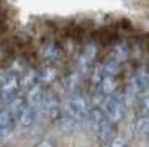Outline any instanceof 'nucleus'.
<instances>
[{"mask_svg":"<svg viewBox=\"0 0 149 147\" xmlns=\"http://www.w3.org/2000/svg\"><path fill=\"white\" fill-rule=\"evenodd\" d=\"M90 108H91V106H90L88 97L82 92V89H78V91L69 94V100H67L66 108H63V110L67 112L74 120L78 122V125L86 126Z\"/></svg>","mask_w":149,"mask_h":147,"instance_id":"f257e3e1","label":"nucleus"},{"mask_svg":"<svg viewBox=\"0 0 149 147\" xmlns=\"http://www.w3.org/2000/svg\"><path fill=\"white\" fill-rule=\"evenodd\" d=\"M127 101H125V95L124 91H116L115 94H112L110 97H107L103 106L100 107L104 115L107 116V119L112 124H119L125 116V108H127Z\"/></svg>","mask_w":149,"mask_h":147,"instance_id":"f03ea898","label":"nucleus"},{"mask_svg":"<svg viewBox=\"0 0 149 147\" xmlns=\"http://www.w3.org/2000/svg\"><path fill=\"white\" fill-rule=\"evenodd\" d=\"M97 55H98V45L95 42H90L82 48L76 59V66H74V70L81 75V77H86L90 75L93 66L95 64Z\"/></svg>","mask_w":149,"mask_h":147,"instance_id":"7ed1b4c3","label":"nucleus"},{"mask_svg":"<svg viewBox=\"0 0 149 147\" xmlns=\"http://www.w3.org/2000/svg\"><path fill=\"white\" fill-rule=\"evenodd\" d=\"M26 103L27 106H30L34 112L37 113V116H45V100H46V88L43 85H40L39 82L31 85L30 88H27V94H26Z\"/></svg>","mask_w":149,"mask_h":147,"instance_id":"20e7f679","label":"nucleus"},{"mask_svg":"<svg viewBox=\"0 0 149 147\" xmlns=\"http://www.w3.org/2000/svg\"><path fill=\"white\" fill-rule=\"evenodd\" d=\"M21 85H19V77L15 73L8 71L6 77L0 83V100L3 103H10L14 98L19 95Z\"/></svg>","mask_w":149,"mask_h":147,"instance_id":"39448f33","label":"nucleus"},{"mask_svg":"<svg viewBox=\"0 0 149 147\" xmlns=\"http://www.w3.org/2000/svg\"><path fill=\"white\" fill-rule=\"evenodd\" d=\"M61 108H63V106H61L60 100L55 92L46 89V100H45V116L49 119V120H57L60 113H61Z\"/></svg>","mask_w":149,"mask_h":147,"instance_id":"423d86ee","label":"nucleus"},{"mask_svg":"<svg viewBox=\"0 0 149 147\" xmlns=\"http://www.w3.org/2000/svg\"><path fill=\"white\" fill-rule=\"evenodd\" d=\"M37 119H39L37 113L34 112L30 106H27V103L21 107V110L15 116V120L18 122L22 128H33L37 124Z\"/></svg>","mask_w":149,"mask_h":147,"instance_id":"0eeeda50","label":"nucleus"},{"mask_svg":"<svg viewBox=\"0 0 149 147\" xmlns=\"http://www.w3.org/2000/svg\"><path fill=\"white\" fill-rule=\"evenodd\" d=\"M17 126V120L9 110H0V140L8 138Z\"/></svg>","mask_w":149,"mask_h":147,"instance_id":"6e6552de","label":"nucleus"},{"mask_svg":"<svg viewBox=\"0 0 149 147\" xmlns=\"http://www.w3.org/2000/svg\"><path fill=\"white\" fill-rule=\"evenodd\" d=\"M113 137H115V124H112L106 116L102 122L100 128H98L97 134H95V138L98 140V143L102 146H107Z\"/></svg>","mask_w":149,"mask_h":147,"instance_id":"1a4fd4ad","label":"nucleus"},{"mask_svg":"<svg viewBox=\"0 0 149 147\" xmlns=\"http://www.w3.org/2000/svg\"><path fill=\"white\" fill-rule=\"evenodd\" d=\"M39 52H40L42 58L49 61V63H55V61H58L61 58V54H63V52H61L60 45L55 43V42H46V43H43L40 46V49H39Z\"/></svg>","mask_w":149,"mask_h":147,"instance_id":"9d476101","label":"nucleus"},{"mask_svg":"<svg viewBox=\"0 0 149 147\" xmlns=\"http://www.w3.org/2000/svg\"><path fill=\"white\" fill-rule=\"evenodd\" d=\"M57 124H58V128L61 129V132L63 134H73L74 131H76V128H78V122L74 120L67 112H64L63 108H61V113H60V116H58V119L55 120Z\"/></svg>","mask_w":149,"mask_h":147,"instance_id":"9b49d317","label":"nucleus"},{"mask_svg":"<svg viewBox=\"0 0 149 147\" xmlns=\"http://www.w3.org/2000/svg\"><path fill=\"white\" fill-rule=\"evenodd\" d=\"M81 79H82L81 75L74 68L72 71H69L67 75L63 77V88H64V91L67 94H72L74 91L81 89Z\"/></svg>","mask_w":149,"mask_h":147,"instance_id":"f8f14e48","label":"nucleus"},{"mask_svg":"<svg viewBox=\"0 0 149 147\" xmlns=\"http://www.w3.org/2000/svg\"><path fill=\"white\" fill-rule=\"evenodd\" d=\"M58 77V70L52 66H45L40 70H37V82L43 86H48Z\"/></svg>","mask_w":149,"mask_h":147,"instance_id":"ddd939ff","label":"nucleus"},{"mask_svg":"<svg viewBox=\"0 0 149 147\" xmlns=\"http://www.w3.org/2000/svg\"><path fill=\"white\" fill-rule=\"evenodd\" d=\"M128 55H130L128 45L119 42V43H115L113 46H112V49H110V52H109L107 57L112 58V59H115V61H118V63H121V64H124L128 59Z\"/></svg>","mask_w":149,"mask_h":147,"instance_id":"4468645a","label":"nucleus"},{"mask_svg":"<svg viewBox=\"0 0 149 147\" xmlns=\"http://www.w3.org/2000/svg\"><path fill=\"white\" fill-rule=\"evenodd\" d=\"M133 131L137 137L148 138V134H149V117H148V115L142 113L136 117L134 124H133Z\"/></svg>","mask_w":149,"mask_h":147,"instance_id":"2eb2a0df","label":"nucleus"},{"mask_svg":"<svg viewBox=\"0 0 149 147\" xmlns=\"http://www.w3.org/2000/svg\"><path fill=\"white\" fill-rule=\"evenodd\" d=\"M18 77H19V85H21V88L27 89V88L31 86V85L37 83V70H34L33 67H27Z\"/></svg>","mask_w":149,"mask_h":147,"instance_id":"dca6fc26","label":"nucleus"},{"mask_svg":"<svg viewBox=\"0 0 149 147\" xmlns=\"http://www.w3.org/2000/svg\"><path fill=\"white\" fill-rule=\"evenodd\" d=\"M27 67H30V66H29V63H27L26 58H22V57L15 58L14 61H12V64H10V73H15V75L19 76Z\"/></svg>","mask_w":149,"mask_h":147,"instance_id":"f3484780","label":"nucleus"},{"mask_svg":"<svg viewBox=\"0 0 149 147\" xmlns=\"http://www.w3.org/2000/svg\"><path fill=\"white\" fill-rule=\"evenodd\" d=\"M107 147H130L128 141L122 137H113L110 140V143L107 144Z\"/></svg>","mask_w":149,"mask_h":147,"instance_id":"a211bd4d","label":"nucleus"},{"mask_svg":"<svg viewBox=\"0 0 149 147\" xmlns=\"http://www.w3.org/2000/svg\"><path fill=\"white\" fill-rule=\"evenodd\" d=\"M36 147H55V141L51 137H43L36 144Z\"/></svg>","mask_w":149,"mask_h":147,"instance_id":"6ab92c4d","label":"nucleus"},{"mask_svg":"<svg viewBox=\"0 0 149 147\" xmlns=\"http://www.w3.org/2000/svg\"><path fill=\"white\" fill-rule=\"evenodd\" d=\"M6 75H8V70H5V68H0V83H2V80L6 77Z\"/></svg>","mask_w":149,"mask_h":147,"instance_id":"aec40b11","label":"nucleus"},{"mask_svg":"<svg viewBox=\"0 0 149 147\" xmlns=\"http://www.w3.org/2000/svg\"><path fill=\"white\" fill-rule=\"evenodd\" d=\"M0 106H2V100H0Z\"/></svg>","mask_w":149,"mask_h":147,"instance_id":"412c9836","label":"nucleus"}]
</instances>
